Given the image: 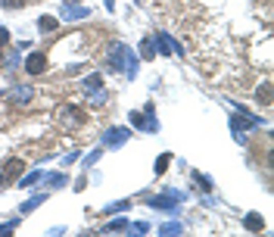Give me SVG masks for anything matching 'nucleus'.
<instances>
[{
	"label": "nucleus",
	"instance_id": "obj_1",
	"mask_svg": "<svg viewBox=\"0 0 274 237\" xmlns=\"http://www.w3.org/2000/svg\"><path fill=\"white\" fill-rule=\"evenodd\" d=\"M25 72H28V75H41V72H47V56H44V53H31V56L25 60Z\"/></svg>",
	"mask_w": 274,
	"mask_h": 237
},
{
	"label": "nucleus",
	"instance_id": "obj_2",
	"mask_svg": "<svg viewBox=\"0 0 274 237\" xmlns=\"http://www.w3.org/2000/svg\"><path fill=\"white\" fill-rule=\"evenodd\" d=\"M22 169H25V163H22V160H10V163H7V169H4V178H16V175H22Z\"/></svg>",
	"mask_w": 274,
	"mask_h": 237
},
{
	"label": "nucleus",
	"instance_id": "obj_3",
	"mask_svg": "<svg viewBox=\"0 0 274 237\" xmlns=\"http://www.w3.org/2000/svg\"><path fill=\"white\" fill-rule=\"evenodd\" d=\"M256 100H259L262 106H268V103H271V85H262L259 94H256Z\"/></svg>",
	"mask_w": 274,
	"mask_h": 237
},
{
	"label": "nucleus",
	"instance_id": "obj_4",
	"mask_svg": "<svg viewBox=\"0 0 274 237\" xmlns=\"http://www.w3.org/2000/svg\"><path fill=\"white\" fill-rule=\"evenodd\" d=\"M246 228H249V231H262V228H265L262 215H246Z\"/></svg>",
	"mask_w": 274,
	"mask_h": 237
},
{
	"label": "nucleus",
	"instance_id": "obj_5",
	"mask_svg": "<svg viewBox=\"0 0 274 237\" xmlns=\"http://www.w3.org/2000/svg\"><path fill=\"white\" fill-rule=\"evenodd\" d=\"M0 7H7V10H19V7H25V0H0Z\"/></svg>",
	"mask_w": 274,
	"mask_h": 237
},
{
	"label": "nucleus",
	"instance_id": "obj_6",
	"mask_svg": "<svg viewBox=\"0 0 274 237\" xmlns=\"http://www.w3.org/2000/svg\"><path fill=\"white\" fill-rule=\"evenodd\" d=\"M41 28H44V31H56V19L44 16V19H41Z\"/></svg>",
	"mask_w": 274,
	"mask_h": 237
},
{
	"label": "nucleus",
	"instance_id": "obj_7",
	"mask_svg": "<svg viewBox=\"0 0 274 237\" xmlns=\"http://www.w3.org/2000/svg\"><path fill=\"white\" fill-rule=\"evenodd\" d=\"M168 160H172V156H162L159 166H156V172H165V169H168Z\"/></svg>",
	"mask_w": 274,
	"mask_h": 237
},
{
	"label": "nucleus",
	"instance_id": "obj_8",
	"mask_svg": "<svg viewBox=\"0 0 274 237\" xmlns=\"http://www.w3.org/2000/svg\"><path fill=\"white\" fill-rule=\"evenodd\" d=\"M7 41H10V31H7V28H0V47H4Z\"/></svg>",
	"mask_w": 274,
	"mask_h": 237
}]
</instances>
